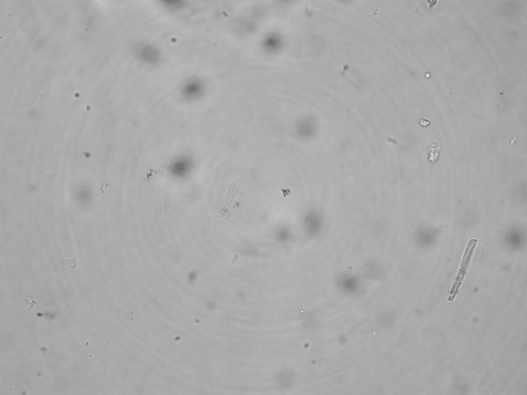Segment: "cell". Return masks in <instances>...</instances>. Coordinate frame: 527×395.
Returning <instances> with one entry per match:
<instances>
[{
	"instance_id": "obj_2",
	"label": "cell",
	"mask_w": 527,
	"mask_h": 395,
	"mask_svg": "<svg viewBox=\"0 0 527 395\" xmlns=\"http://www.w3.org/2000/svg\"><path fill=\"white\" fill-rule=\"evenodd\" d=\"M78 263V260L77 259H67V260H61V264L70 268H77Z\"/></svg>"
},
{
	"instance_id": "obj_1",
	"label": "cell",
	"mask_w": 527,
	"mask_h": 395,
	"mask_svg": "<svg viewBox=\"0 0 527 395\" xmlns=\"http://www.w3.org/2000/svg\"><path fill=\"white\" fill-rule=\"evenodd\" d=\"M477 244L478 240L477 239H475V238L470 239L468 241L465 253L463 255L461 264H460L457 275V278H455V281H454L451 292H450L449 297H448L449 301H453V300H455L456 296L458 294L460 286L462 284L463 280H464V278H465V275L467 273L468 268L470 266V260L472 259V255L475 252V247H476Z\"/></svg>"
}]
</instances>
